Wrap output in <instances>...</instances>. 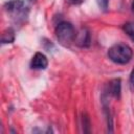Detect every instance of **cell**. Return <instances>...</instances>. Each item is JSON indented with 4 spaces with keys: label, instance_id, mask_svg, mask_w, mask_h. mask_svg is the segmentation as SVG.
Masks as SVG:
<instances>
[{
    "label": "cell",
    "instance_id": "6da1fadb",
    "mask_svg": "<svg viewBox=\"0 0 134 134\" xmlns=\"http://www.w3.org/2000/svg\"><path fill=\"white\" fill-rule=\"evenodd\" d=\"M133 57L132 48L124 43H117L112 45L108 49V58L115 64L125 65L128 64Z\"/></svg>",
    "mask_w": 134,
    "mask_h": 134
},
{
    "label": "cell",
    "instance_id": "7a4b0ae2",
    "mask_svg": "<svg viewBox=\"0 0 134 134\" xmlns=\"http://www.w3.org/2000/svg\"><path fill=\"white\" fill-rule=\"evenodd\" d=\"M55 35L58 40L63 45H69L71 42L74 41L76 32L74 30L73 25L70 22L62 21L55 27Z\"/></svg>",
    "mask_w": 134,
    "mask_h": 134
},
{
    "label": "cell",
    "instance_id": "3957f363",
    "mask_svg": "<svg viewBox=\"0 0 134 134\" xmlns=\"http://www.w3.org/2000/svg\"><path fill=\"white\" fill-rule=\"evenodd\" d=\"M121 92V81L120 79H113L107 85L103 92V95L106 97H115L118 98Z\"/></svg>",
    "mask_w": 134,
    "mask_h": 134
},
{
    "label": "cell",
    "instance_id": "277c9868",
    "mask_svg": "<svg viewBox=\"0 0 134 134\" xmlns=\"http://www.w3.org/2000/svg\"><path fill=\"white\" fill-rule=\"evenodd\" d=\"M4 8L14 16H24L25 14V4L23 0H8L5 2Z\"/></svg>",
    "mask_w": 134,
    "mask_h": 134
},
{
    "label": "cell",
    "instance_id": "5b68a950",
    "mask_svg": "<svg viewBox=\"0 0 134 134\" xmlns=\"http://www.w3.org/2000/svg\"><path fill=\"white\" fill-rule=\"evenodd\" d=\"M48 65V60L46 58V55L42 52H36L35 55L31 58L30 61V67L32 69H38V70H42L45 69Z\"/></svg>",
    "mask_w": 134,
    "mask_h": 134
},
{
    "label": "cell",
    "instance_id": "8992f818",
    "mask_svg": "<svg viewBox=\"0 0 134 134\" xmlns=\"http://www.w3.org/2000/svg\"><path fill=\"white\" fill-rule=\"evenodd\" d=\"M74 41L81 47H87L90 44V35L86 29H82L79 34L75 35Z\"/></svg>",
    "mask_w": 134,
    "mask_h": 134
},
{
    "label": "cell",
    "instance_id": "52a82bcc",
    "mask_svg": "<svg viewBox=\"0 0 134 134\" xmlns=\"http://www.w3.org/2000/svg\"><path fill=\"white\" fill-rule=\"evenodd\" d=\"M14 40H15V31L12 28H7L5 31H3L2 37H1V43L2 44L13 43Z\"/></svg>",
    "mask_w": 134,
    "mask_h": 134
},
{
    "label": "cell",
    "instance_id": "ba28073f",
    "mask_svg": "<svg viewBox=\"0 0 134 134\" xmlns=\"http://www.w3.org/2000/svg\"><path fill=\"white\" fill-rule=\"evenodd\" d=\"M122 29L127 34V36L134 42V22L133 21H130V22L125 23L122 25Z\"/></svg>",
    "mask_w": 134,
    "mask_h": 134
},
{
    "label": "cell",
    "instance_id": "9c48e42d",
    "mask_svg": "<svg viewBox=\"0 0 134 134\" xmlns=\"http://www.w3.org/2000/svg\"><path fill=\"white\" fill-rule=\"evenodd\" d=\"M82 125H83V131L86 133H89L91 122H90V118L87 115V113H83V115H82Z\"/></svg>",
    "mask_w": 134,
    "mask_h": 134
},
{
    "label": "cell",
    "instance_id": "30bf717a",
    "mask_svg": "<svg viewBox=\"0 0 134 134\" xmlns=\"http://www.w3.org/2000/svg\"><path fill=\"white\" fill-rule=\"evenodd\" d=\"M129 85H130V89H131V91L134 93V68L132 69L131 74H130V79H129Z\"/></svg>",
    "mask_w": 134,
    "mask_h": 134
},
{
    "label": "cell",
    "instance_id": "8fae6325",
    "mask_svg": "<svg viewBox=\"0 0 134 134\" xmlns=\"http://www.w3.org/2000/svg\"><path fill=\"white\" fill-rule=\"evenodd\" d=\"M98 6L102 8V9H107L108 8V4H109V0H96Z\"/></svg>",
    "mask_w": 134,
    "mask_h": 134
},
{
    "label": "cell",
    "instance_id": "7c38bea8",
    "mask_svg": "<svg viewBox=\"0 0 134 134\" xmlns=\"http://www.w3.org/2000/svg\"><path fill=\"white\" fill-rule=\"evenodd\" d=\"M67 1H68V3H70L72 5H80L84 2V0H67Z\"/></svg>",
    "mask_w": 134,
    "mask_h": 134
},
{
    "label": "cell",
    "instance_id": "4fadbf2b",
    "mask_svg": "<svg viewBox=\"0 0 134 134\" xmlns=\"http://www.w3.org/2000/svg\"><path fill=\"white\" fill-rule=\"evenodd\" d=\"M132 10H133V13H134V0H133V2H132Z\"/></svg>",
    "mask_w": 134,
    "mask_h": 134
}]
</instances>
